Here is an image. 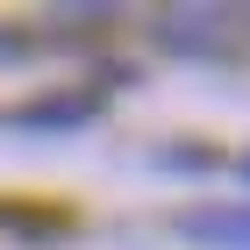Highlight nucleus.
Masks as SVG:
<instances>
[{
    "label": "nucleus",
    "instance_id": "1",
    "mask_svg": "<svg viewBox=\"0 0 250 250\" xmlns=\"http://www.w3.org/2000/svg\"><path fill=\"white\" fill-rule=\"evenodd\" d=\"M150 36L172 58H229L236 50V7H165Z\"/></svg>",
    "mask_w": 250,
    "mask_h": 250
},
{
    "label": "nucleus",
    "instance_id": "2",
    "mask_svg": "<svg viewBox=\"0 0 250 250\" xmlns=\"http://www.w3.org/2000/svg\"><path fill=\"white\" fill-rule=\"evenodd\" d=\"M179 236L200 250H250V200H222V208H186Z\"/></svg>",
    "mask_w": 250,
    "mask_h": 250
},
{
    "label": "nucleus",
    "instance_id": "3",
    "mask_svg": "<svg viewBox=\"0 0 250 250\" xmlns=\"http://www.w3.org/2000/svg\"><path fill=\"white\" fill-rule=\"evenodd\" d=\"M100 115V93L93 86H64V93H43V100H29L21 107V129H79V122H93Z\"/></svg>",
    "mask_w": 250,
    "mask_h": 250
},
{
    "label": "nucleus",
    "instance_id": "4",
    "mask_svg": "<svg viewBox=\"0 0 250 250\" xmlns=\"http://www.w3.org/2000/svg\"><path fill=\"white\" fill-rule=\"evenodd\" d=\"M21 50H29V43H21L15 29H0V58H21Z\"/></svg>",
    "mask_w": 250,
    "mask_h": 250
},
{
    "label": "nucleus",
    "instance_id": "5",
    "mask_svg": "<svg viewBox=\"0 0 250 250\" xmlns=\"http://www.w3.org/2000/svg\"><path fill=\"white\" fill-rule=\"evenodd\" d=\"M243 179H250V157H243Z\"/></svg>",
    "mask_w": 250,
    "mask_h": 250
}]
</instances>
